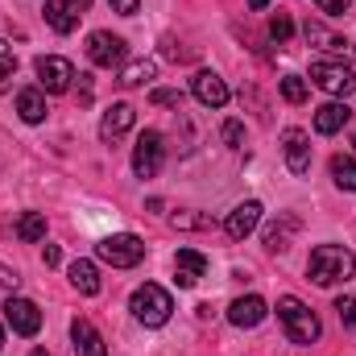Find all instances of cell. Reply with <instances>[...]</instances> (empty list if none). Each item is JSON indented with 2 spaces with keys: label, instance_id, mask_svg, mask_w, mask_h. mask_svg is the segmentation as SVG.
Masks as SVG:
<instances>
[{
  "label": "cell",
  "instance_id": "obj_9",
  "mask_svg": "<svg viewBox=\"0 0 356 356\" xmlns=\"http://www.w3.org/2000/svg\"><path fill=\"white\" fill-rule=\"evenodd\" d=\"M124 54H129L124 38H116V33H108V29H95V33L88 38V58L95 63V67H104V71L120 67V63H124Z\"/></svg>",
  "mask_w": 356,
  "mask_h": 356
},
{
  "label": "cell",
  "instance_id": "obj_37",
  "mask_svg": "<svg viewBox=\"0 0 356 356\" xmlns=\"http://www.w3.org/2000/svg\"><path fill=\"white\" fill-rule=\"evenodd\" d=\"M63 4H67V8H71L75 17H83V13L91 8V0H63Z\"/></svg>",
  "mask_w": 356,
  "mask_h": 356
},
{
  "label": "cell",
  "instance_id": "obj_6",
  "mask_svg": "<svg viewBox=\"0 0 356 356\" xmlns=\"http://www.w3.org/2000/svg\"><path fill=\"white\" fill-rule=\"evenodd\" d=\"M162 158H166V145H162V133L158 129H145L133 145V175L137 178H154L162 170Z\"/></svg>",
  "mask_w": 356,
  "mask_h": 356
},
{
  "label": "cell",
  "instance_id": "obj_32",
  "mask_svg": "<svg viewBox=\"0 0 356 356\" xmlns=\"http://www.w3.org/2000/svg\"><path fill=\"white\" fill-rule=\"evenodd\" d=\"M241 137H245V124H241V120H228V124H224V141L236 149V145H241Z\"/></svg>",
  "mask_w": 356,
  "mask_h": 356
},
{
  "label": "cell",
  "instance_id": "obj_18",
  "mask_svg": "<svg viewBox=\"0 0 356 356\" xmlns=\"http://www.w3.org/2000/svg\"><path fill=\"white\" fill-rule=\"evenodd\" d=\"M298 228H302V224H298V216L282 211V216H277V224H269V232H266V249H269V253H286V249H290V236H294Z\"/></svg>",
  "mask_w": 356,
  "mask_h": 356
},
{
  "label": "cell",
  "instance_id": "obj_29",
  "mask_svg": "<svg viewBox=\"0 0 356 356\" xmlns=\"http://www.w3.org/2000/svg\"><path fill=\"white\" fill-rule=\"evenodd\" d=\"M149 99H154V104H162V108H182V91H170V88L149 91Z\"/></svg>",
  "mask_w": 356,
  "mask_h": 356
},
{
  "label": "cell",
  "instance_id": "obj_10",
  "mask_svg": "<svg viewBox=\"0 0 356 356\" xmlns=\"http://www.w3.org/2000/svg\"><path fill=\"white\" fill-rule=\"evenodd\" d=\"M4 319H8V327H13L17 336H38V332H42V311H38V302H29V298H8V302H4Z\"/></svg>",
  "mask_w": 356,
  "mask_h": 356
},
{
  "label": "cell",
  "instance_id": "obj_38",
  "mask_svg": "<svg viewBox=\"0 0 356 356\" xmlns=\"http://www.w3.org/2000/svg\"><path fill=\"white\" fill-rule=\"evenodd\" d=\"M269 0H249V8H266Z\"/></svg>",
  "mask_w": 356,
  "mask_h": 356
},
{
  "label": "cell",
  "instance_id": "obj_15",
  "mask_svg": "<svg viewBox=\"0 0 356 356\" xmlns=\"http://www.w3.org/2000/svg\"><path fill=\"white\" fill-rule=\"evenodd\" d=\"M269 315L266 298H257V294H245V298H236L232 307H228V323L232 327H261Z\"/></svg>",
  "mask_w": 356,
  "mask_h": 356
},
{
  "label": "cell",
  "instance_id": "obj_20",
  "mask_svg": "<svg viewBox=\"0 0 356 356\" xmlns=\"http://www.w3.org/2000/svg\"><path fill=\"white\" fill-rule=\"evenodd\" d=\"M348 108L344 104H323V108H315V133L319 137H332V133H340L344 124H348Z\"/></svg>",
  "mask_w": 356,
  "mask_h": 356
},
{
  "label": "cell",
  "instance_id": "obj_39",
  "mask_svg": "<svg viewBox=\"0 0 356 356\" xmlns=\"http://www.w3.org/2000/svg\"><path fill=\"white\" fill-rule=\"evenodd\" d=\"M29 356H50V353H46V348H33V353H29Z\"/></svg>",
  "mask_w": 356,
  "mask_h": 356
},
{
  "label": "cell",
  "instance_id": "obj_26",
  "mask_svg": "<svg viewBox=\"0 0 356 356\" xmlns=\"http://www.w3.org/2000/svg\"><path fill=\"white\" fill-rule=\"evenodd\" d=\"M269 38H273L277 46H286V42L294 38V21H290V13H273V17H269Z\"/></svg>",
  "mask_w": 356,
  "mask_h": 356
},
{
  "label": "cell",
  "instance_id": "obj_13",
  "mask_svg": "<svg viewBox=\"0 0 356 356\" xmlns=\"http://www.w3.org/2000/svg\"><path fill=\"white\" fill-rule=\"evenodd\" d=\"M191 91H195V99H199L203 108H224V104L232 99L228 83H224L216 71H199V75L191 79Z\"/></svg>",
  "mask_w": 356,
  "mask_h": 356
},
{
  "label": "cell",
  "instance_id": "obj_34",
  "mask_svg": "<svg viewBox=\"0 0 356 356\" xmlns=\"http://www.w3.org/2000/svg\"><path fill=\"white\" fill-rule=\"evenodd\" d=\"M112 4V13H120V17H133L137 8H141V0H108Z\"/></svg>",
  "mask_w": 356,
  "mask_h": 356
},
{
  "label": "cell",
  "instance_id": "obj_12",
  "mask_svg": "<svg viewBox=\"0 0 356 356\" xmlns=\"http://www.w3.org/2000/svg\"><path fill=\"white\" fill-rule=\"evenodd\" d=\"M282 149H286V166H290V175H307L311 170V137L302 133V129H286L282 133Z\"/></svg>",
  "mask_w": 356,
  "mask_h": 356
},
{
  "label": "cell",
  "instance_id": "obj_4",
  "mask_svg": "<svg viewBox=\"0 0 356 356\" xmlns=\"http://www.w3.org/2000/svg\"><path fill=\"white\" fill-rule=\"evenodd\" d=\"M95 257L108 261L112 269H133V266H141V257H145V241L133 236V232H116V236H104L95 245Z\"/></svg>",
  "mask_w": 356,
  "mask_h": 356
},
{
  "label": "cell",
  "instance_id": "obj_24",
  "mask_svg": "<svg viewBox=\"0 0 356 356\" xmlns=\"http://www.w3.org/2000/svg\"><path fill=\"white\" fill-rule=\"evenodd\" d=\"M17 236H21L25 245L42 241V236H46V216H42V211H21V220H17Z\"/></svg>",
  "mask_w": 356,
  "mask_h": 356
},
{
  "label": "cell",
  "instance_id": "obj_28",
  "mask_svg": "<svg viewBox=\"0 0 356 356\" xmlns=\"http://www.w3.org/2000/svg\"><path fill=\"white\" fill-rule=\"evenodd\" d=\"M336 311H340V323H344V327H356V298L353 294L336 298Z\"/></svg>",
  "mask_w": 356,
  "mask_h": 356
},
{
  "label": "cell",
  "instance_id": "obj_17",
  "mask_svg": "<svg viewBox=\"0 0 356 356\" xmlns=\"http://www.w3.org/2000/svg\"><path fill=\"white\" fill-rule=\"evenodd\" d=\"M71 340H75V356H108L104 336L91 327V319H75L71 323Z\"/></svg>",
  "mask_w": 356,
  "mask_h": 356
},
{
  "label": "cell",
  "instance_id": "obj_22",
  "mask_svg": "<svg viewBox=\"0 0 356 356\" xmlns=\"http://www.w3.org/2000/svg\"><path fill=\"white\" fill-rule=\"evenodd\" d=\"M42 13H46L50 29H54V33H63V38H67V33H75V25H79V17H75L63 0H46V8H42Z\"/></svg>",
  "mask_w": 356,
  "mask_h": 356
},
{
  "label": "cell",
  "instance_id": "obj_8",
  "mask_svg": "<svg viewBox=\"0 0 356 356\" xmlns=\"http://www.w3.org/2000/svg\"><path fill=\"white\" fill-rule=\"evenodd\" d=\"M33 71H38V83H42V91H50V95H63V91H71L75 67H71L67 58H58V54H42V58L33 63Z\"/></svg>",
  "mask_w": 356,
  "mask_h": 356
},
{
  "label": "cell",
  "instance_id": "obj_5",
  "mask_svg": "<svg viewBox=\"0 0 356 356\" xmlns=\"http://www.w3.org/2000/svg\"><path fill=\"white\" fill-rule=\"evenodd\" d=\"M311 79L315 88H323L327 95H353L356 91V75L348 63H336V58H315L311 63Z\"/></svg>",
  "mask_w": 356,
  "mask_h": 356
},
{
  "label": "cell",
  "instance_id": "obj_11",
  "mask_svg": "<svg viewBox=\"0 0 356 356\" xmlns=\"http://www.w3.org/2000/svg\"><path fill=\"white\" fill-rule=\"evenodd\" d=\"M133 124H137V108L120 99V104H112V108L104 112V120H99V141H108V145H112V141H120Z\"/></svg>",
  "mask_w": 356,
  "mask_h": 356
},
{
  "label": "cell",
  "instance_id": "obj_40",
  "mask_svg": "<svg viewBox=\"0 0 356 356\" xmlns=\"http://www.w3.org/2000/svg\"><path fill=\"white\" fill-rule=\"evenodd\" d=\"M0 348H4V332H0Z\"/></svg>",
  "mask_w": 356,
  "mask_h": 356
},
{
  "label": "cell",
  "instance_id": "obj_25",
  "mask_svg": "<svg viewBox=\"0 0 356 356\" xmlns=\"http://www.w3.org/2000/svg\"><path fill=\"white\" fill-rule=\"evenodd\" d=\"M332 178L340 191H356V158H332Z\"/></svg>",
  "mask_w": 356,
  "mask_h": 356
},
{
  "label": "cell",
  "instance_id": "obj_30",
  "mask_svg": "<svg viewBox=\"0 0 356 356\" xmlns=\"http://www.w3.org/2000/svg\"><path fill=\"white\" fill-rule=\"evenodd\" d=\"M13 71H17V54H13L8 42H0V79H8Z\"/></svg>",
  "mask_w": 356,
  "mask_h": 356
},
{
  "label": "cell",
  "instance_id": "obj_41",
  "mask_svg": "<svg viewBox=\"0 0 356 356\" xmlns=\"http://www.w3.org/2000/svg\"><path fill=\"white\" fill-rule=\"evenodd\" d=\"M353 149H356V137H353Z\"/></svg>",
  "mask_w": 356,
  "mask_h": 356
},
{
  "label": "cell",
  "instance_id": "obj_7",
  "mask_svg": "<svg viewBox=\"0 0 356 356\" xmlns=\"http://www.w3.org/2000/svg\"><path fill=\"white\" fill-rule=\"evenodd\" d=\"M302 38H307L315 50L332 54L336 63H356V46H353V42H344L340 33H332V29H327V25H319V21H307V25H302Z\"/></svg>",
  "mask_w": 356,
  "mask_h": 356
},
{
  "label": "cell",
  "instance_id": "obj_19",
  "mask_svg": "<svg viewBox=\"0 0 356 356\" xmlns=\"http://www.w3.org/2000/svg\"><path fill=\"white\" fill-rule=\"evenodd\" d=\"M17 116H21L25 124H42V120H46V95H42V88L17 91Z\"/></svg>",
  "mask_w": 356,
  "mask_h": 356
},
{
  "label": "cell",
  "instance_id": "obj_23",
  "mask_svg": "<svg viewBox=\"0 0 356 356\" xmlns=\"http://www.w3.org/2000/svg\"><path fill=\"white\" fill-rule=\"evenodd\" d=\"M158 75V67L149 63V58H137V63H129V67H120V88H141V83H149Z\"/></svg>",
  "mask_w": 356,
  "mask_h": 356
},
{
  "label": "cell",
  "instance_id": "obj_36",
  "mask_svg": "<svg viewBox=\"0 0 356 356\" xmlns=\"http://www.w3.org/2000/svg\"><path fill=\"white\" fill-rule=\"evenodd\" d=\"M42 261H46V266H58V261H63V253H58V245H46V253H42Z\"/></svg>",
  "mask_w": 356,
  "mask_h": 356
},
{
  "label": "cell",
  "instance_id": "obj_27",
  "mask_svg": "<svg viewBox=\"0 0 356 356\" xmlns=\"http://www.w3.org/2000/svg\"><path fill=\"white\" fill-rule=\"evenodd\" d=\"M282 99L286 104H307V79L302 75H282Z\"/></svg>",
  "mask_w": 356,
  "mask_h": 356
},
{
  "label": "cell",
  "instance_id": "obj_33",
  "mask_svg": "<svg viewBox=\"0 0 356 356\" xmlns=\"http://www.w3.org/2000/svg\"><path fill=\"white\" fill-rule=\"evenodd\" d=\"M319 8H323L327 17H344V13L353 8V0H319Z\"/></svg>",
  "mask_w": 356,
  "mask_h": 356
},
{
  "label": "cell",
  "instance_id": "obj_1",
  "mask_svg": "<svg viewBox=\"0 0 356 356\" xmlns=\"http://www.w3.org/2000/svg\"><path fill=\"white\" fill-rule=\"evenodd\" d=\"M307 273H311L319 286L348 282V277H356V253L353 249H344V245H319V249H311Z\"/></svg>",
  "mask_w": 356,
  "mask_h": 356
},
{
  "label": "cell",
  "instance_id": "obj_14",
  "mask_svg": "<svg viewBox=\"0 0 356 356\" xmlns=\"http://www.w3.org/2000/svg\"><path fill=\"white\" fill-rule=\"evenodd\" d=\"M261 224V203L257 199H245V203H236L232 211H228V220H224V232L232 236V241H245L253 228Z\"/></svg>",
  "mask_w": 356,
  "mask_h": 356
},
{
  "label": "cell",
  "instance_id": "obj_31",
  "mask_svg": "<svg viewBox=\"0 0 356 356\" xmlns=\"http://www.w3.org/2000/svg\"><path fill=\"white\" fill-rule=\"evenodd\" d=\"M170 224H175V228H211V220H207V216H186V211H178Z\"/></svg>",
  "mask_w": 356,
  "mask_h": 356
},
{
  "label": "cell",
  "instance_id": "obj_21",
  "mask_svg": "<svg viewBox=\"0 0 356 356\" xmlns=\"http://www.w3.org/2000/svg\"><path fill=\"white\" fill-rule=\"evenodd\" d=\"M67 277H71V286L79 290V294H99V269L91 266V261H71V269H67Z\"/></svg>",
  "mask_w": 356,
  "mask_h": 356
},
{
  "label": "cell",
  "instance_id": "obj_35",
  "mask_svg": "<svg viewBox=\"0 0 356 356\" xmlns=\"http://www.w3.org/2000/svg\"><path fill=\"white\" fill-rule=\"evenodd\" d=\"M17 282H21V273H17V269L0 266V286H4V290H17Z\"/></svg>",
  "mask_w": 356,
  "mask_h": 356
},
{
  "label": "cell",
  "instance_id": "obj_3",
  "mask_svg": "<svg viewBox=\"0 0 356 356\" xmlns=\"http://www.w3.org/2000/svg\"><path fill=\"white\" fill-rule=\"evenodd\" d=\"M129 311L137 315V323H145V327H162V323H170V311H175V302H170V294H166L162 286L145 282V286H137V290H133V298H129Z\"/></svg>",
  "mask_w": 356,
  "mask_h": 356
},
{
  "label": "cell",
  "instance_id": "obj_2",
  "mask_svg": "<svg viewBox=\"0 0 356 356\" xmlns=\"http://www.w3.org/2000/svg\"><path fill=\"white\" fill-rule=\"evenodd\" d=\"M277 319H282V327H286V340L290 344H315L319 340V315L302 302V298H294V294H286V298H277Z\"/></svg>",
  "mask_w": 356,
  "mask_h": 356
},
{
  "label": "cell",
  "instance_id": "obj_16",
  "mask_svg": "<svg viewBox=\"0 0 356 356\" xmlns=\"http://www.w3.org/2000/svg\"><path fill=\"white\" fill-rule=\"evenodd\" d=\"M207 273V257L199 253V249H178L175 257V282L182 290H191V286H199V277Z\"/></svg>",
  "mask_w": 356,
  "mask_h": 356
}]
</instances>
